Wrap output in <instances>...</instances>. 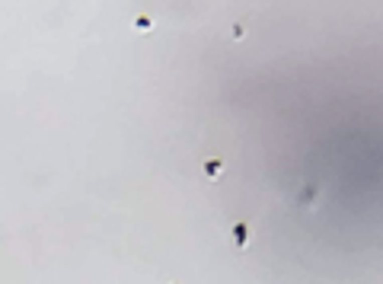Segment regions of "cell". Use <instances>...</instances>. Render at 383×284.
Returning a JSON list of instances; mask_svg holds the SVG:
<instances>
[{
	"mask_svg": "<svg viewBox=\"0 0 383 284\" xmlns=\"http://www.w3.org/2000/svg\"><path fill=\"white\" fill-rule=\"evenodd\" d=\"M221 173H224V163L221 160H208L205 163V176L208 179H221Z\"/></svg>",
	"mask_w": 383,
	"mask_h": 284,
	"instance_id": "obj_1",
	"label": "cell"
},
{
	"mask_svg": "<svg viewBox=\"0 0 383 284\" xmlns=\"http://www.w3.org/2000/svg\"><path fill=\"white\" fill-rule=\"evenodd\" d=\"M233 239H237V246H246V227H243V223L233 227Z\"/></svg>",
	"mask_w": 383,
	"mask_h": 284,
	"instance_id": "obj_2",
	"label": "cell"
},
{
	"mask_svg": "<svg viewBox=\"0 0 383 284\" xmlns=\"http://www.w3.org/2000/svg\"><path fill=\"white\" fill-rule=\"evenodd\" d=\"M137 29H141V32H147V29H153V23L147 20V16H137Z\"/></svg>",
	"mask_w": 383,
	"mask_h": 284,
	"instance_id": "obj_3",
	"label": "cell"
}]
</instances>
